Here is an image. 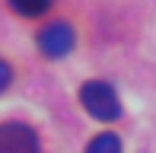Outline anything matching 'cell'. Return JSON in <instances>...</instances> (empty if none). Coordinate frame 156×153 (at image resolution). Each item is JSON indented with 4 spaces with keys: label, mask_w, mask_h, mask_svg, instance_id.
Masks as SVG:
<instances>
[{
    "label": "cell",
    "mask_w": 156,
    "mask_h": 153,
    "mask_svg": "<svg viewBox=\"0 0 156 153\" xmlns=\"http://www.w3.org/2000/svg\"><path fill=\"white\" fill-rule=\"evenodd\" d=\"M38 137L29 124L6 121L0 124V153H38Z\"/></svg>",
    "instance_id": "obj_2"
},
{
    "label": "cell",
    "mask_w": 156,
    "mask_h": 153,
    "mask_svg": "<svg viewBox=\"0 0 156 153\" xmlns=\"http://www.w3.org/2000/svg\"><path fill=\"white\" fill-rule=\"evenodd\" d=\"M73 29L67 23H51L38 32V48L45 58H64V54L73 48Z\"/></svg>",
    "instance_id": "obj_3"
},
{
    "label": "cell",
    "mask_w": 156,
    "mask_h": 153,
    "mask_svg": "<svg viewBox=\"0 0 156 153\" xmlns=\"http://www.w3.org/2000/svg\"><path fill=\"white\" fill-rule=\"evenodd\" d=\"M86 153H121V141L115 134H99V137L89 141Z\"/></svg>",
    "instance_id": "obj_4"
},
{
    "label": "cell",
    "mask_w": 156,
    "mask_h": 153,
    "mask_svg": "<svg viewBox=\"0 0 156 153\" xmlns=\"http://www.w3.org/2000/svg\"><path fill=\"white\" fill-rule=\"evenodd\" d=\"M10 80H13V70H10V64H6V61H0V93H3V89L10 86Z\"/></svg>",
    "instance_id": "obj_6"
},
{
    "label": "cell",
    "mask_w": 156,
    "mask_h": 153,
    "mask_svg": "<svg viewBox=\"0 0 156 153\" xmlns=\"http://www.w3.org/2000/svg\"><path fill=\"white\" fill-rule=\"evenodd\" d=\"M10 6L23 16H41V13L51 6V0H10Z\"/></svg>",
    "instance_id": "obj_5"
},
{
    "label": "cell",
    "mask_w": 156,
    "mask_h": 153,
    "mask_svg": "<svg viewBox=\"0 0 156 153\" xmlns=\"http://www.w3.org/2000/svg\"><path fill=\"white\" fill-rule=\"evenodd\" d=\"M80 102L96 121H118L121 118V102H118V93L102 80H89L83 83L80 89Z\"/></svg>",
    "instance_id": "obj_1"
}]
</instances>
